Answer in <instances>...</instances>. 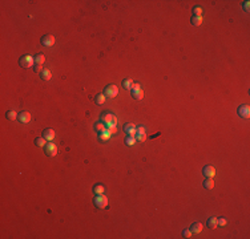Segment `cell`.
Instances as JSON below:
<instances>
[{"label":"cell","mask_w":250,"mask_h":239,"mask_svg":"<svg viewBox=\"0 0 250 239\" xmlns=\"http://www.w3.org/2000/svg\"><path fill=\"white\" fill-rule=\"evenodd\" d=\"M202 174H204L206 178H213L215 175V169L213 166H210V165H206V166L204 167V170H202Z\"/></svg>","instance_id":"9"},{"label":"cell","mask_w":250,"mask_h":239,"mask_svg":"<svg viewBox=\"0 0 250 239\" xmlns=\"http://www.w3.org/2000/svg\"><path fill=\"white\" fill-rule=\"evenodd\" d=\"M99 138L101 139V141H107V139L111 138V133H109V130L108 129H105V130H103V132L99 133Z\"/></svg>","instance_id":"15"},{"label":"cell","mask_w":250,"mask_h":239,"mask_svg":"<svg viewBox=\"0 0 250 239\" xmlns=\"http://www.w3.org/2000/svg\"><path fill=\"white\" fill-rule=\"evenodd\" d=\"M228 221L225 218H217V226H226Z\"/></svg>","instance_id":"29"},{"label":"cell","mask_w":250,"mask_h":239,"mask_svg":"<svg viewBox=\"0 0 250 239\" xmlns=\"http://www.w3.org/2000/svg\"><path fill=\"white\" fill-rule=\"evenodd\" d=\"M122 87H124L125 89H132L133 88V81L130 79H125L124 81H122Z\"/></svg>","instance_id":"22"},{"label":"cell","mask_w":250,"mask_h":239,"mask_svg":"<svg viewBox=\"0 0 250 239\" xmlns=\"http://www.w3.org/2000/svg\"><path fill=\"white\" fill-rule=\"evenodd\" d=\"M136 141H137V139H136V137H135V135H128V137L125 138V144H126V145H129V146L135 145V144H136Z\"/></svg>","instance_id":"25"},{"label":"cell","mask_w":250,"mask_h":239,"mask_svg":"<svg viewBox=\"0 0 250 239\" xmlns=\"http://www.w3.org/2000/svg\"><path fill=\"white\" fill-rule=\"evenodd\" d=\"M45 61V57L43 53H39V55L35 56V64H39V65H41L43 62Z\"/></svg>","instance_id":"23"},{"label":"cell","mask_w":250,"mask_h":239,"mask_svg":"<svg viewBox=\"0 0 250 239\" xmlns=\"http://www.w3.org/2000/svg\"><path fill=\"white\" fill-rule=\"evenodd\" d=\"M193 16H201L202 15V8L201 7H194L193 8Z\"/></svg>","instance_id":"27"},{"label":"cell","mask_w":250,"mask_h":239,"mask_svg":"<svg viewBox=\"0 0 250 239\" xmlns=\"http://www.w3.org/2000/svg\"><path fill=\"white\" fill-rule=\"evenodd\" d=\"M94 130H97L99 133L103 132V130H105V124L103 121H99L94 124Z\"/></svg>","instance_id":"24"},{"label":"cell","mask_w":250,"mask_h":239,"mask_svg":"<svg viewBox=\"0 0 250 239\" xmlns=\"http://www.w3.org/2000/svg\"><path fill=\"white\" fill-rule=\"evenodd\" d=\"M192 234H193V232H192L189 229H186V230H184V231H182V236H184V238H190Z\"/></svg>","instance_id":"30"},{"label":"cell","mask_w":250,"mask_h":239,"mask_svg":"<svg viewBox=\"0 0 250 239\" xmlns=\"http://www.w3.org/2000/svg\"><path fill=\"white\" fill-rule=\"evenodd\" d=\"M204 187L208 189V190H212L213 187H214V181H213V178H206L205 182H204Z\"/></svg>","instance_id":"16"},{"label":"cell","mask_w":250,"mask_h":239,"mask_svg":"<svg viewBox=\"0 0 250 239\" xmlns=\"http://www.w3.org/2000/svg\"><path fill=\"white\" fill-rule=\"evenodd\" d=\"M33 70H35V73H41V70H43V68H41V65H39V64H35L33 65Z\"/></svg>","instance_id":"31"},{"label":"cell","mask_w":250,"mask_h":239,"mask_svg":"<svg viewBox=\"0 0 250 239\" xmlns=\"http://www.w3.org/2000/svg\"><path fill=\"white\" fill-rule=\"evenodd\" d=\"M190 231L193 232V234H200V232L202 231V225L201 223H194V225L190 227Z\"/></svg>","instance_id":"18"},{"label":"cell","mask_w":250,"mask_h":239,"mask_svg":"<svg viewBox=\"0 0 250 239\" xmlns=\"http://www.w3.org/2000/svg\"><path fill=\"white\" fill-rule=\"evenodd\" d=\"M41 44L44 45V47H52L53 44H55V37H53V35H45L41 37Z\"/></svg>","instance_id":"8"},{"label":"cell","mask_w":250,"mask_h":239,"mask_svg":"<svg viewBox=\"0 0 250 239\" xmlns=\"http://www.w3.org/2000/svg\"><path fill=\"white\" fill-rule=\"evenodd\" d=\"M19 64L23 68H31L35 65V57H32L31 55H24L19 59Z\"/></svg>","instance_id":"2"},{"label":"cell","mask_w":250,"mask_h":239,"mask_svg":"<svg viewBox=\"0 0 250 239\" xmlns=\"http://www.w3.org/2000/svg\"><path fill=\"white\" fill-rule=\"evenodd\" d=\"M44 150H45V154H47L48 157H55L56 154H57V146L51 141L44 146Z\"/></svg>","instance_id":"6"},{"label":"cell","mask_w":250,"mask_h":239,"mask_svg":"<svg viewBox=\"0 0 250 239\" xmlns=\"http://www.w3.org/2000/svg\"><path fill=\"white\" fill-rule=\"evenodd\" d=\"M43 137L47 141H53V138H55V130L53 129H45L44 132H43Z\"/></svg>","instance_id":"12"},{"label":"cell","mask_w":250,"mask_h":239,"mask_svg":"<svg viewBox=\"0 0 250 239\" xmlns=\"http://www.w3.org/2000/svg\"><path fill=\"white\" fill-rule=\"evenodd\" d=\"M5 117H7V120H11V121H14V120H16L18 118V113L15 110H10L5 113Z\"/></svg>","instance_id":"21"},{"label":"cell","mask_w":250,"mask_h":239,"mask_svg":"<svg viewBox=\"0 0 250 239\" xmlns=\"http://www.w3.org/2000/svg\"><path fill=\"white\" fill-rule=\"evenodd\" d=\"M208 227L209 229H215L217 227V218L215 217H212V218L208 219Z\"/></svg>","instance_id":"20"},{"label":"cell","mask_w":250,"mask_h":239,"mask_svg":"<svg viewBox=\"0 0 250 239\" xmlns=\"http://www.w3.org/2000/svg\"><path fill=\"white\" fill-rule=\"evenodd\" d=\"M105 100H107V98H105L104 93H99V94L94 96V102H96L97 105H103L105 102Z\"/></svg>","instance_id":"14"},{"label":"cell","mask_w":250,"mask_h":239,"mask_svg":"<svg viewBox=\"0 0 250 239\" xmlns=\"http://www.w3.org/2000/svg\"><path fill=\"white\" fill-rule=\"evenodd\" d=\"M19 121L23 122V124H27V122L31 121V114H29V112H20V113H19Z\"/></svg>","instance_id":"11"},{"label":"cell","mask_w":250,"mask_h":239,"mask_svg":"<svg viewBox=\"0 0 250 239\" xmlns=\"http://www.w3.org/2000/svg\"><path fill=\"white\" fill-rule=\"evenodd\" d=\"M104 186L103 185H96V186H93V194L94 195H97V194H104Z\"/></svg>","instance_id":"19"},{"label":"cell","mask_w":250,"mask_h":239,"mask_svg":"<svg viewBox=\"0 0 250 239\" xmlns=\"http://www.w3.org/2000/svg\"><path fill=\"white\" fill-rule=\"evenodd\" d=\"M136 133H140V134H145V128H144L143 125L141 126H137V132Z\"/></svg>","instance_id":"32"},{"label":"cell","mask_w":250,"mask_h":239,"mask_svg":"<svg viewBox=\"0 0 250 239\" xmlns=\"http://www.w3.org/2000/svg\"><path fill=\"white\" fill-rule=\"evenodd\" d=\"M136 139L137 141H140V142H143V141H145V138H146V135L145 134H140V133H136Z\"/></svg>","instance_id":"28"},{"label":"cell","mask_w":250,"mask_h":239,"mask_svg":"<svg viewBox=\"0 0 250 239\" xmlns=\"http://www.w3.org/2000/svg\"><path fill=\"white\" fill-rule=\"evenodd\" d=\"M93 203L97 209H105L108 206V198L104 194H97L93 198Z\"/></svg>","instance_id":"3"},{"label":"cell","mask_w":250,"mask_h":239,"mask_svg":"<svg viewBox=\"0 0 250 239\" xmlns=\"http://www.w3.org/2000/svg\"><path fill=\"white\" fill-rule=\"evenodd\" d=\"M104 94H105V97H116L118 94V88L116 87V85H113V84H111V85H107L104 89Z\"/></svg>","instance_id":"4"},{"label":"cell","mask_w":250,"mask_h":239,"mask_svg":"<svg viewBox=\"0 0 250 239\" xmlns=\"http://www.w3.org/2000/svg\"><path fill=\"white\" fill-rule=\"evenodd\" d=\"M238 116L242 118H249L250 117V106L249 105H241L238 108Z\"/></svg>","instance_id":"7"},{"label":"cell","mask_w":250,"mask_h":239,"mask_svg":"<svg viewBox=\"0 0 250 239\" xmlns=\"http://www.w3.org/2000/svg\"><path fill=\"white\" fill-rule=\"evenodd\" d=\"M101 120H103V122H104L105 126H108V128H116V125H117V118H116V116L111 114V113L103 114Z\"/></svg>","instance_id":"1"},{"label":"cell","mask_w":250,"mask_h":239,"mask_svg":"<svg viewBox=\"0 0 250 239\" xmlns=\"http://www.w3.org/2000/svg\"><path fill=\"white\" fill-rule=\"evenodd\" d=\"M40 77H41L43 80H45V81H48V80L52 79V72L49 69H47V68H44V69L41 70V73H40Z\"/></svg>","instance_id":"13"},{"label":"cell","mask_w":250,"mask_h":239,"mask_svg":"<svg viewBox=\"0 0 250 239\" xmlns=\"http://www.w3.org/2000/svg\"><path fill=\"white\" fill-rule=\"evenodd\" d=\"M130 90H132V97L135 98V100L140 101L143 98L144 92H143V89H141V87H140V84H133V88Z\"/></svg>","instance_id":"5"},{"label":"cell","mask_w":250,"mask_h":239,"mask_svg":"<svg viewBox=\"0 0 250 239\" xmlns=\"http://www.w3.org/2000/svg\"><path fill=\"white\" fill-rule=\"evenodd\" d=\"M243 8H245V11L249 12V1H245V3H243Z\"/></svg>","instance_id":"33"},{"label":"cell","mask_w":250,"mask_h":239,"mask_svg":"<svg viewBox=\"0 0 250 239\" xmlns=\"http://www.w3.org/2000/svg\"><path fill=\"white\" fill-rule=\"evenodd\" d=\"M190 23H192L193 25H196V27L201 25V24H202V16H192Z\"/></svg>","instance_id":"17"},{"label":"cell","mask_w":250,"mask_h":239,"mask_svg":"<svg viewBox=\"0 0 250 239\" xmlns=\"http://www.w3.org/2000/svg\"><path fill=\"white\" fill-rule=\"evenodd\" d=\"M124 132L128 135H136L137 128H136V125H133V124H125L124 125Z\"/></svg>","instance_id":"10"},{"label":"cell","mask_w":250,"mask_h":239,"mask_svg":"<svg viewBox=\"0 0 250 239\" xmlns=\"http://www.w3.org/2000/svg\"><path fill=\"white\" fill-rule=\"evenodd\" d=\"M47 139L44 138V137H39V138H36L35 139V144H36V146H40V148H43V146H45L47 145Z\"/></svg>","instance_id":"26"}]
</instances>
